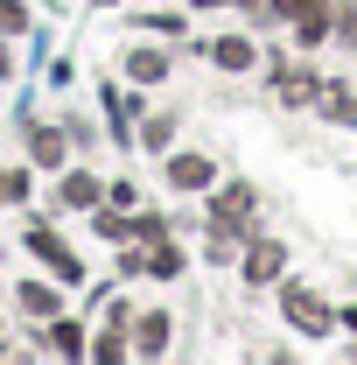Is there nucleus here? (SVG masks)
Masks as SVG:
<instances>
[{
  "label": "nucleus",
  "instance_id": "aec40b11",
  "mask_svg": "<svg viewBox=\"0 0 357 365\" xmlns=\"http://www.w3.org/2000/svg\"><path fill=\"white\" fill-rule=\"evenodd\" d=\"M169 225H176L169 211H147V204H134V239H140V246H154V239H169Z\"/></svg>",
  "mask_w": 357,
  "mask_h": 365
},
{
  "label": "nucleus",
  "instance_id": "4be33fe9",
  "mask_svg": "<svg viewBox=\"0 0 357 365\" xmlns=\"http://www.w3.org/2000/svg\"><path fill=\"white\" fill-rule=\"evenodd\" d=\"M315 0H267V21H302Z\"/></svg>",
  "mask_w": 357,
  "mask_h": 365
},
{
  "label": "nucleus",
  "instance_id": "1a4fd4ad",
  "mask_svg": "<svg viewBox=\"0 0 357 365\" xmlns=\"http://www.w3.org/2000/svg\"><path fill=\"white\" fill-rule=\"evenodd\" d=\"M169 344H176V317H169V309H134L127 351H134V359H169Z\"/></svg>",
  "mask_w": 357,
  "mask_h": 365
},
{
  "label": "nucleus",
  "instance_id": "9b49d317",
  "mask_svg": "<svg viewBox=\"0 0 357 365\" xmlns=\"http://www.w3.org/2000/svg\"><path fill=\"white\" fill-rule=\"evenodd\" d=\"M56 204H63V211H91V204H105V176L63 162V176H56Z\"/></svg>",
  "mask_w": 357,
  "mask_h": 365
},
{
  "label": "nucleus",
  "instance_id": "a878e982",
  "mask_svg": "<svg viewBox=\"0 0 357 365\" xmlns=\"http://www.w3.org/2000/svg\"><path fill=\"white\" fill-rule=\"evenodd\" d=\"M85 7H98V14H105V7H119V0H85Z\"/></svg>",
  "mask_w": 357,
  "mask_h": 365
},
{
  "label": "nucleus",
  "instance_id": "f3484780",
  "mask_svg": "<svg viewBox=\"0 0 357 365\" xmlns=\"http://www.w3.org/2000/svg\"><path fill=\"white\" fill-rule=\"evenodd\" d=\"M182 274H189V253L176 239H154L147 246V281H182Z\"/></svg>",
  "mask_w": 357,
  "mask_h": 365
},
{
  "label": "nucleus",
  "instance_id": "412c9836",
  "mask_svg": "<svg viewBox=\"0 0 357 365\" xmlns=\"http://www.w3.org/2000/svg\"><path fill=\"white\" fill-rule=\"evenodd\" d=\"M28 29H36V14H28L21 0H0V36L14 43V36H28Z\"/></svg>",
  "mask_w": 357,
  "mask_h": 365
},
{
  "label": "nucleus",
  "instance_id": "20e7f679",
  "mask_svg": "<svg viewBox=\"0 0 357 365\" xmlns=\"http://www.w3.org/2000/svg\"><path fill=\"white\" fill-rule=\"evenodd\" d=\"M21 140H28V169H49V176H56V169L70 162V140H63V127H49L36 106L21 113Z\"/></svg>",
  "mask_w": 357,
  "mask_h": 365
},
{
  "label": "nucleus",
  "instance_id": "423d86ee",
  "mask_svg": "<svg viewBox=\"0 0 357 365\" xmlns=\"http://www.w3.org/2000/svg\"><path fill=\"white\" fill-rule=\"evenodd\" d=\"M36 330H43V337H36L43 359H91V323L85 317H63V309H56V317L36 323Z\"/></svg>",
  "mask_w": 357,
  "mask_h": 365
},
{
  "label": "nucleus",
  "instance_id": "6ab92c4d",
  "mask_svg": "<svg viewBox=\"0 0 357 365\" xmlns=\"http://www.w3.org/2000/svg\"><path fill=\"white\" fill-rule=\"evenodd\" d=\"M28 162H0V204H14V211H28Z\"/></svg>",
  "mask_w": 357,
  "mask_h": 365
},
{
  "label": "nucleus",
  "instance_id": "ddd939ff",
  "mask_svg": "<svg viewBox=\"0 0 357 365\" xmlns=\"http://www.w3.org/2000/svg\"><path fill=\"white\" fill-rule=\"evenodd\" d=\"M176 113H169V106H147V113H140V127H134V148H147V155H169V148H176Z\"/></svg>",
  "mask_w": 357,
  "mask_h": 365
},
{
  "label": "nucleus",
  "instance_id": "9d476101",
  "mask_svg": "<svg viewBox=\"0 0 357 365\" xmlns=\"http://www.w3.org/2000/svg\"><path fill=\"white\" fill-rule=\"evenodd\" d=\"M127 323H134V309H127V302H112V309L98 317V330H91V359H105V365L134 359V351H127Z\"/></svg>",
  "mask_w": 357,
  "mask_h": 365
},
{
  "label": "nucleus",
  "instance_id": "6e6552de",
  "mask_svg": "<svg viewBox=\"0 0 357 365\" xmlns=\"http://www.w3.org/2000/svg\"><path fill=\"white\" fill-rule=\"evenodd\" d=\"M119 71H127V85H169V71H176V49L161 43V36H147V43H134L127 56H119Z\"/></svg>",
  "mask_w": 357,
  "mask_h": 365
},
{
  "label": "nucleus",
  "instance_id": "b1692460",
  "mask_svg": "<svg viewBox=\"0 0 357 365\" xmlns=\"http://www.w3.org/2000/svg\"><path fill=\"white\" fill-rule=\"evenodd\" d=\"M336 330H351V337H357V302H343V309H336Z\"/></svg>",
  "mask_w": 357,
  "mask_h": 365
},
{
  "label": "nucleus",
  "instance_id": "2eb2a0df",
  "mask_svg": "<svg viewBox=\"0 0 357 365\" xmlns=\"http://www.w3.org/2000/svg\"><path fill=\"white\" fill-rule=\"evenodd\" d=\"M273 98H287V106H315V98H322V78H315V71H287V63H280V71H273Z\"/></svg>",
  "mask_w": 357,
  "mask_h": 365
},
{
  "label": "nucleus",
  "instance_id": "f03ea898",
  "mask_svg": "<svg viewBox=\"0 0 357 365\" xmlns=\"http://www.w3.org/2000/svg\"><path fill=\"white\" fill-rule=\"evenodd\" d=\"M21 246H28V260H36L43 274H56L63 288H85V260H78V246L49 225V218H28V225H21Z\"/></svg>",
  "mask_w": 357,
  "mask_h": 365
},
{
  "label": "nucleus",
  "instance_id": "0eeeda50",
  "mask_svg": "<svg viewBox=\"0 0 357 365\" xmlns=\"http://www.w3.org/2000/svg\"><path fill=\"white\" fill-rule=\"evenodd\" d=\"M56 309H63V281L56 274H21L14 281V317L21 323H49Z\"/></svg>",
  "mask_w": 357,
  "mask_h": 365
},
{
  "label": "nucleus",
  "instance_id": "7ed1b4c3",
  "mask_svg": "<svg viewBox=\"0 0 357 365\" xmlns=\"http://www.w3.org/2000/svg\"><path fill=\"white\" fill-rule=\"evenodd\" d=\"M287 274V246L273 239V232H245V246H238V281L245 288H273Z\"/></svg>",
  "mask_w": 357,
  "mask_h": 365
},
{
  "label": "nucleus",
  "instance_id": "39448f33",
  "mask_svg": "<svg viewBox=\"0 0 357 365\" xmlns=\"http://www.w3.org/2000/svg\"><path fill=\"white\" fill-rule=\"evenodd\" d=\"M161 176H169V190H182V197H203L224 169H218V155H203V148H176V155L161 162Z\"/></svg>",
  "mask_w": 357,
  "mask_h": 365
},
{
  "label": "nucleus",
  "instance_id": "a211bd4d",
  "mask_svg": "<svg viewBox=\"0 0 357 365\" xmlns=\"http://www.w3.org/2000/svg\"><path fill=\"white\" fill-rule=\"evenodd\" d=\"M315 113H322L329 127H357V91H351V85H322Z\"/></svg>",
  "mask_w": 357,
  "mask_h": 365
},
{
  "label": "nucleus",
  "instance_id": "f257e3e1",
  "mask_svg": "<svg viewBox=\"0 0 357 365\" xmlns=\"http://www.w3.org/2000/svg\"><path fill=\"white\" fill-rule=\"evenodd\" d=\"M273 295H280V323H287L294 337H309V344L336 337V302H329L322 288L294 281V274H280V281H273Z\"/></svg>",
  "mask_w": 357,
  "mask_h": 365
},
{
  "label": "nucleus",
  "instance_id": "5701e85b",
  "mask_svg": "<svg viewBox=\"0 0 357 365\" xmlns=\"http://www.w3.org/2000/svg\"><path fill=\"white\" fill-rule=\"evenodd\" d=\"M105 204H119V211H134V204H140V190H134V182H112V190H105Z\"/></svg>",
  "mask_w": 357,
  "mask_h": 365
},
{
  "label": "nucleus",
  "instance_id": "f8f14e48",
  "mask_svg": "<svg viewBox=\"0 0 357 365\" xmlns=\"http://www.w3.org/2000/svg\"><path fill=\"white\" fill-rule=\"evenodd\" d=\"M196 49H203L218 71H231V78H238V71H260V43L238 36V29H231V36H211V43H196Z\"/></svg>",
  "mask_w": 357,
  "mask_h": 365
},
{
  "label": "nucleus",
  "instance_id": "dca6fc26",
  "mask_svg": "<svg viewBox=\"0 0 357 365\" xmlns=\"http://www.w3.org/2000/svg\"><path fill=\"white\" fill-rule=\"evenodd\" d=\"M287 29H294V43H302V49L329 43V29H336V0H315L309 14H302V21H287Z\"/></svg>",
  "mask_w": 357,
  "mask_h": 365
},
{
  "label": "nucleus",
  "instance_id": "4468645a",
  "mask_svg": "<svg viewBox=\"0 0 357 365\" xmlns=\"http://www.w3.org/2000/svg\"><path fill=\"white\" fill-rule=\"evenodd\" d=\"M134 29L140 36H161V43H182V0H161V7H147V14H134Z\"/></svg>",
  "mask_w": 357,
  "mask_h": 365
},
{
  "label": "nucleus",
  "instance_id": "393cba45",
  "mask_svg": "<svg viewBox=\"0 0 357 365\" xmlns=\"http://www.w3.org/2000/svg\"><path fill=\"white\" fill-rule=\"evenodd\" d=\"M0 78H14V49H7V36H0Z\"/></svg>",
  "mask_w": 357,
  "mask_h": 365
}]
</instances>
